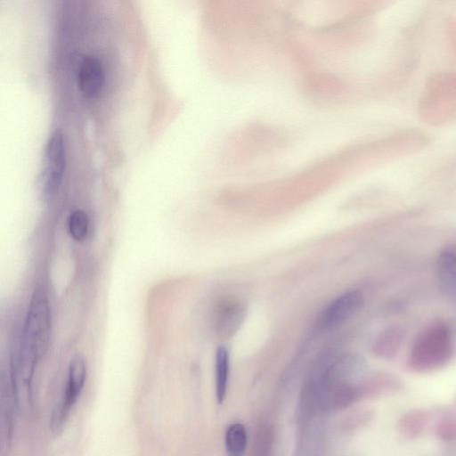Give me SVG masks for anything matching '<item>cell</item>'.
<instances>
[{"instance_id":"1","label":"cell","mask_w":456,"mask_h":456,"mask_svg":"<svg viewBox=\"0 0 456 456\" xmlns=\"http://www.w3.org/2000/svg\"><path fill=\"white\" fill-rule=\"evenodd\" d=\"M51 330L49 301L42 289L35 291L26 316L20 347L12 359L10 383L21 413L33 408L32 380L37 362L45 353Z\"/></svg>"},{"instance_id":"2","label":"cell","mask_w":456,"mask_h":456,"mask_svg":"<svg viewBox=\"0 0 456 456\" xmlns=\"http://www.w3.org/2000/svg\"><path fill=\"white\" fill-rule=\"evenodd\" d=\"M454 351L453 335L444 322L427 326L416 338L410 350L407 365L418 373H428L445 366Z\"/></svg>"},{"instance_id":"3","label":"cell","mask_w":456,"mask_h":456,"mask_svg":"<svg viewBox=\"0 0 456 456\" xmlns=\"http://www.w3.org/2000/svg\"><path fill=\"white\" fill-rule=\"evenodd\" d=\"M418 112L423 122L432 126L442 125L456 115V72H436L427 79Z\"/></svg>"},{"instance_id":"4","label":"cell","mask_w":456,"mask_h":456,"mask_svg":"<svg viewBox=\"0 0 456 456\" xmlns=\"http://www.w3.org/2000/svg\"><path fill=\"white\" fill-rule=\"evenodd\" d=\"M86 379V362L83 357L77 355L69 363L63 395L53 408L50 417L49 427L53 433H59L62 429L70 411L82 393Z\"/></svg>"},{"instance_id":"5","label":"cell","mask_w":456,"mask_h":456,"mask_svg":"<svg viewBox=\"0 0 456 456\" xmlns=\"http://www.w3.org/2000/svg\"><path fill=\"white\" fill-rule=\"evenodd\" d=\"M66 166V151L62 134L56 130L48 138L44 153L41 186L45 197L56 194L61 184Z\"/></svg>"},{"instance_id":"6","label":"cell","mask_w":456,"mask_h":456,"mask_svg":"<svg viewBox=\"0 0 456 456\" xmlns=\"http://www.w3.org/2000/svg\"><path fill=\"white\" fill-rule=\"evenodd\" d=\"M364 298L361 291L350 289L334 298L322 312L317 321L318 330H334L354 316L362 307Z\"/></svg>"},{"instance_id":"7","label":"cell","mask_w":456,"mask_h":456,"mask_svg":"<svg viewBox=\"0 0 456 456\" xmlns=\"http://www.w3.org/2000/svg\"><path fill=\"white\" fill-rule=\"evenodd\" d=\"M247 315L244 302L235 297L221 299L214 309L213 326L221 339L232 338L243 324Z\"/></svg>"},{"instance_id":"8","label":"cell","mask_w":456,"mask_h":456,"mask_svg":"<svg viewBox=\"0 0 456 456\" xmlns=\"http://www.w3.org/2000/svg\"><path fill=\"white\" fill-rule=\"evenodd\" d=\"M104 84V71L101 61L94 55H86L77 69V85L87 98L95 97Z\"/></svg>"},{"instance_id":"9","label":"cell","mask_w":456,"mask_h":456,"mask_svg":"<svg viewBox=\"0 0 456 456\" xmlns=\"http://www.w3.org/2000/svg\"><path fill=\"white\" fill-rule=\"evenodd\" d=\"M436 277L443 294L456 303V245L444 248L436 260Z\"/></svg>"},{"instance_id":"10","label":"cell","mask_w":456,"mask_h":456,"mask_svg":"<svg viewBox=\"0 0 456 456\" xmlns=\"http://www.w3.org/2000/svg\"><path fill=\"white\" fill-rule=\"evenodd\" d=\"M0 446L1 454H8L12 438L13 407L15 405L11 383L4 378L1 379L0 389ZM16 407V405H15Z\"/></svg>"},{"instance_id":"11","label":"cell","mask_w":456,"mask_h":456,"mask_svg":"<svg viewBox=\"0 0 456 456\" xmlns=\"http://www.w3.org/2000/svg\"><path fill=\"white\" fill-rule=\"evenodd\" d=\"M431 412L414 409L405 412L398 420L399 433L407 439H415L422 435L429 420Z\"/></svg>"},{"instance_id":"12","label":"cell","mask_w":456,"mask_h":456,"mask_svg":"<svg viewBox=\"0 0 456 456\" xmlns=\"http://www.w3.org/2000/svg\"><path fill=\"white\" fill-rule=\"evenodd\" d=\"M230 370V355L228 349L220 346L216 351L215 356V385L216 397L218 403H222L225 398Z\"/></svg>"},{"instance_id":"13","label":"cell","mask_w":456,"mask_h":456,"mask_svg":"<svg viewBox=\"0 0 456 456\" xmlns=\"http://www.w3.org/2000/svg\"><path fill=\"white\" fill-rule=\"evenodd\" d=\"M403 340V331L397 327L384 330L373 346L375 354L383 358H391L396 354Z\"/></svg>"},{"instance_id":"14","label":"cell","mask_w":456,"mask_h":456,"mask_svg":"<svg viewBox=\"0 0 456 456\" xmlns=\"http://www.w3.org/2000/svg\"><path fill=\"white\" fill-rule=\"evenodd\" d=\"M224 446L227 456H243L247 447V431L241 423H232L225 430Z\"/></svg>"},{"instance_id":"15","label":"cell","mask_w":456,"mask_h":456,"mask_svg":"<svg viewBox=\"0 0 456 456\" xmlns=\"http://www.w3.org/2000/svg\"><path fill=\"white\" fill-rule=\"evenodd\" d=\"M68 228L73 240H84L89 229V218L86 213L81 209L74 210L69 216Z\"/></svg>"},{"instance_id":"16","label":"cell","mask_w":456,"mask_h":456,"mask_svg":"<svg viewBox=\"0 0 456 456\" xmlns=\"http://www.w3.org/2000/svg\"><path fill=\"white\" fill-rule=\"evenodd\" d=\"M436 434L444 441L456 439V418L448 408L440 413L436 426Z\"/></svg>"},{"instance_id":"17","label":"cell","mask_w":456,"mask_h":456,"mask_svg":"<svg viewBox=\"0 0 456 456\" xmlns=\"http://www.w3.org/2000/svg\"><path fill=\"white\" fill-rule=\"evenodd\" d=\"M445 36L450 52L456 60V18L449 17L446 20Z\"/></svg>"}]
</instances>
